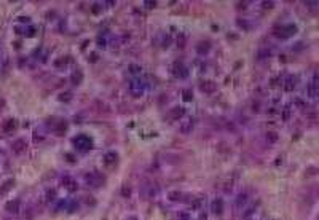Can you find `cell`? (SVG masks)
Returning a JSON list of instances; mask_svg holds the SVG:
<instances>
[{
  "instance_id": "9",
  "label": "cell",
  "mask_w": 319,
  "mask_h": 220,
  "mask_svg": "<svg viewBox=\"0 0 319 220\" xmlns=\"http://www.w3.org/2000/svg\"><path fill=\"white\" fill-rule=\"evenodd\" d=\"M319 93V86H318V75L313 77V80L310 82V85H308V94H310V97H316Z\"/></svg>"
},
{
  "instance_id": "30",
  "label": "cell",
  "mask_w": 319,
  "mask_h": 220,
  "mask_svg": "<svg viewBox=\"0 0 319 220\" xmlns=\"http://www.w3.org/2000/svg\"><path fill=\"white\" fill-rule=\"evenodd\" d=\"M131 195V188L128 187V185H125L123 188H121V196H125V198H128V196Z\"/></svg>"
},
{
  "instance_id": "37",
  "label": "cell",
  "mask_w": 319,
  "mask_h": 220,
  "mask_svg": "<svg viewBox=\"0 0 319 220\" xmlns=\"http://www.w3.org/2000/svg\"><path fill=\"white\" fill-rule=\"evenodd\" d=\"M66 156H67V160H69V161H73V158H72V155H70V153L66 155Z\"/></svg>"
},
{
  "instance_id": "4",
  "label": "cell",
  "mask_w": 319,
  "mask_h": 220,
  "mask_svg": "<svg viewBox=\"0 0 319 220\" xmlns=\"http://www.w3.org/2000/svg\"><path fill=\"white\" fill-rule=\"evenodd\" d=\"M295 32H297V26H295V24H289V26L281 27V30H274V35H276L278 38H289V37L294 35Z\"/></svg>"
},
{
  "instance_id": "23",
  "label": "cell",
  "mask_w": 319,
  "mask_h": 220,
  "mask_svg": "<svg viewBox=\"0 0 319 220\" xmlns=\"http://www.w3.org/2000/svg\"><path fill=\"white\" fill-rule=\"evenodd\" d=\"M190 206H192V209H195V211L201 209V206H203V198H195V199H192Z\"/></svg>"
},
{
  "instance_id": "24",
  "label": "cell",
  "mask_w": 319,
  "mask_h": 220,
  "mask_svg": "<svg viewBox=\"0 0 319 220\" xmlns=\"http://www.w3.org/2000/svg\"><path fill=\"white\" fill-rule=\"evenodd\" d=\"M267 140H268V144H276V142H278V134L273 133V131H268Z\"/></svg>"
},
{
  "instance_id": "33",
  "label": "cell",
  "mask_w": 319,
  "mask_h": 220,
  "mask_svg": "<svg viewBox=\"0 0 319 220\" xmlns=\"http://www.w3.org/2000/svg\"><path fill=\"white\" fill-rule=\"evenodd\" d=\"M177 45H179V46H184V45H185V35H179Z\"/></svg>"
},
{
  "instance_id": "17",
  "label": "cell",
  "mask_w": 319,
  "mask_h": 220,
  "mask_svg": "<svg viewBox=\"0 0 319 220\" xmlns=\"http://www.w3.org/2000/svg\"><path fill=\"white\" fill-rule=\"evenodd\" d=\"M13 187H15V179H8V180L0 187V196H3L6 191L10 190V188H13Z\"/></svg>"
},
{
  "instance_id": "10",
  "label": "cell",
  "mask_w": 319,
  "mask_h": 220,
  "mask_svg": "<svg viewBox=\"0 0 319 220\" xmlns=\"http://www.w3.org/2000/svg\"><path fill=\"white\" fill-rule=\"evenodd\" d=\"M185 115V109L182 105H177V107H172L171 112H169V118L171 120H179Z\"/></svg>"
},
{
  "instance_id": "2",
  "label": "cell",
  "mask_w": 319,
  "mask_h": 220,
  "mask_svg": "<svg viewBox=\"0 0 319 220\" xmlns=\"http://www.w3.org/2000/svg\"><path fill=\"white\" fill-rule=\"evenodd\" d=\"M73 145H75L77 150L80 152H88L91 147H93V140H91V137L85 136V134H78L77 137H73Z\"/></svg>"
},
{
  "instance_id": "15",
  "label": "cell",
  "mask_w": 319,
  "mask_h": 220,
  "mask_svg": "<svg viewBox=\"0 0 319 220\" xmlns=\"http://www.w3.org/2000/svg\"><path fill=\"white\" fill-rule=\"evenodd\" d=\"M209 50H211V42H201L198 46H196V51H198V54H206Z\"/></svg>"
},
{
  "instance_id": "12",
  "label": "cell",
  "mask_w": 319,
  "mask_h": 220,
  "mask_svg": "<svg viewBox=\"0 0 319 220\" xmlns=\"http://www.w3.org/2000/svg\"><path fill=\"white\" fill-rule=\"evenodd\" d=\"M18 128V121L15 120V118H10V120H6L5 121V124H3V131H5L6 134H10V133H13V131Z\"/></svg>"
},
{
  "instance_id": "11",
  "label": "cell",
  "mask_w": 319,
  "mask_h": 220,
  "mask_svg": "<svg viewBox=\"0 0 319 220\" xmlns=\"http://www.w3.org/2000/svg\"><path fill=\"white\" fill-rule=\"evenodd\" d=\"M211 211H212L215 215H220V214H222V212H223V199H222V198L214 199L212 204H211Z\"/></svg>"
},
{
  "instance_id": "1",
  "label": "cell",
  "mask_w": 319,
  "mask_h": 220,
  "mask_svg": "<svg viewBox=\"0 0 319 220\" xmlns=\"http://www.w3.org/2000/svg\"><path fill=\"white\" fill-rule=\"evenodd\" d=\"M145 89H147V85H145V82L142 78L134 77V78L129 80V93L133 94L134 97H141L142 94L145 93Z\"/></svg>"
},
{
  "instance_id": "27",
  "label": "cell",
  "mask_w": 319,
  "mask_h": 220,
  "mask_svg": "<svg viewBox=\"0 0 319 220\" xmlns=\"http://www.w3.org/2000/svg\"><path fill=\"white\" fill-rule=\"evenodd\" d=\"M182 97H184L185 102H188V101H192V99H193V93H192L190 89H185L184 93H182Z\"/></svg>"
},
{
  "instance_id": "38",
  "label": "cell",
  "mask_w": 319,
  "mask_h": 220,
  "mask_svg": "<svg viewBox=\"0 0 319 220\" xmlns=\"http://www.w3.org/2000/svg\"><path fill=\"white\" fill-rule=\"evenodd\" d=\"M246 220H255V219H246Z\"/></svg>"
},
{
  "instance_id": "29",
  "label": "cell",
  "mask_w": 319,
  "mask_h": 220,
  "mask_svg": "<svg viewBox=\"0 0 319 220\" xmlns=\"http://www.w3.org/2000/svg\"><path fill=\"white\" fill-rule=\"evenodd\" d=\"M72 99V94L67 91V93H64V94H59V101H66V102H69V101Z\"/></svg>"
},
{
  "instance_id": "22",
  "label": "cell",
  "mask_w": 319,
  "mask_h": 220,
  "mask_svg": "<svg viewBox=\"0 0 319 220\" xmlns=\"http://www.w3.org/2000/svg\"><path fill=\"white\" fill-rule=\"evenodd\" d=\"M81 78H83V72L81 70H75L72 75V83L73 85H80L81 83Z\"/></svg>"
},
{
  "instance_id": "34",
  "label": "cell",
  "mask_w": 319,
  "mask_h": 220,
  "mask_svg": "<svg viewBox=\"0 0 319 220\" xmlns=\"http://www.w3.org/2000/svg\"><path fill=\"white\" fill-rule=\"evenodd\" d=\"M69 207H70V209H69V212H73L75 209H78V203H70Z\"/></svg>"
},
{
  "instance_id": "6",
  "label": "cell",
  "mask_w": 319,
  "mask_h": 220,
  "mask_svg": "<svg viewBox=\"0 0 319 220\" xmlns=\"http://www.w3.org/2000/svg\"><path fill=\"white\" fill-rule=\"evenodd\" d=\"M27 148V142L24 140V139H16L15 142L11 144V150L15 155H22L26 152Z\"/></svg>"
},
{
  "instance_id": "14",
  "label": "cell",
  "mask_w": 319,
  "mask_h": 220,
  "mask_svg": "<svg viewBox=\"0 0 319 220\" xmlns=\"http://www.w3.org/2000/svg\"><path fill=\"white\" fill-rule=\"evenodd\" d=\"M5 207H6V211H8V212L16 214V212L19 211V201H18V199H15V201H8L5 204Z\"/></svg>"
},
{
  "instance_id": "5",
  "label": "cell",
  "mask_w": 319,
  "mask_h": 220,
  "mask_svg": "<svg viewBox=\"0 0 319 220\" xmlns=\"http://www.w3.org/2000/svg\"><path fill=\"white\" fill-rule=\"evenodd\" d=\"M172 75L176 78H185L188 75V69L182 62H174V66H172Z\"/></svg>"
},
{
  "instance_id": "3",
  "label": "cell",
  "mask_w": 319,
  "mask_h": 220,
  "mask_svg": "<svg viewBox=\"0 0 319 220\" xmlns=\"http://www.w3.org/2000/svg\"><path fill=\"white\" fill-rule=\"evenodd\" d=\"M85 180H86V184L91 185V187H99V185L104 184V177L96 171L90 172V174H85Z\"/></svg>"
},
{
  "instance_id": "32",
  "label": "cell",
  "mask_w": 319,
  "mask_h": 220,
  "mask_svg": "<svg viewBox=\"0 0 319 220\" xmlns=\"http://www.w3.org/2000/svg\"><path fill=\"white\" fill-rule=\"evenodd\" d=\"M67 61H69V57H66V59H64V57H61L59 61H56V64H54V66H56L57 69H61V66H62V64L66 66V62H67Z\"/></svg>"
},
{
  "instance_id": "21",
  "label": "cell",
  "mask_w": 319,
  "mask_h": 220,
  "mask_svg": "<svg viewBox=\"0 0 319 220\" xmlns=\"http://www.w3.org/2000/svg\"><path fill=\"white\" fill-rule=\"evenodd\" d=\"M193 129V120H188L187 123H184L180 126V133L182 134H187V133H190V131Z\"/></svg>"
},
{
  "instance_id": "18",
  "label": "cell",
  "mask_w": 319,
  "mask_h": 220,
  "mask_svg": "<svg viewBox=\"0 0 319 220\" xmlns=\"http://www.w3.org/2000/svg\"><path fill=\"white\" fill-rule=\"evenodd\" d=\"M257 211V204L254 203V204H250V206H247V209H244V212H243V219L246 220V219H250V215L254 214V212Z\"/></svg>"
},
{
  "instance_id": "19",
  "label": "cell",
  "mask_w": 319,
  "mask_h": 220,
  "mask_svg": "<svg viewBox=\"0 0 319 220\" xmlns=\"http://www.w3.org/2000/svg\"><path fill=\"white\" fill-rule=\"evenodd\" d=\"M247 199H249V196H247L246 193L238 195V198H236V207H244V206L247 204Z\"/></svg>"
},
{
  "instance_id": "36",
  "label": "cell",
  "mask_w": 319,
  "mask_h": 220,
  "mask_svg": "<svg viewBox=\"0 0 319 220\" xmlns=\"http://www.w3.org/2000/svg\"><path fill=\"white\" fill-rule=\"evenodd\" d=\"M273 6V2H263V8H271Z\"/></svg>"
},
{
  "instance_id": "20",
  "label": "cell",
  "mask_w": 319,
  "mask_h": 220,
  "mask_svg": "<svg viewBox=\"0 0 319 220\" xmlns=\"http://www.w3.org/2000/svg\"><path fill=\"white\" fill-rule=\"evenodd\" d=\"M54 131H56L57 136H62V134H66V131H67V123H66V121H59V123L56 124V128H54Z\"/></svg>"
},
{
  "instance_id": "8",
  "label": "cell",
  "mask_w": 319,
  "mask_h": 220,
  "mask_svg": "<svg viewBox=\"0 0 319 220\" xmlns=\"http://www.w3.org/2000/svg\"><path fill=\"white\" fill-rule=\"evenodd\" d=\"M199 89H201L204 94H212V93H215L217 85L214 83L212 80H204V82L199 83Z\"/></svg>"
},
{
  "instance_id": "16",
  "label": "cell",
  "mask_w": 319,
  "mask_h": 220,
  "mask_svg": "<svg viewBox=\"0 0 319 220\" xmlns=\"http://www.w3.org/2000/svg\"><path fill=\"white\" fill-rule=\"evenodd\" d=\"M117 163V153H113V152H108V153L104 156V164L106 166H112Z\"/></svg>"
},
{
  "instance_id": "25",
  "label": "cell",
  "mask_w": 319,
  "mask_h": 220,
  "mask_svg": "<svg viewBox=\"0 0 319 220\" xmlns=\"http://www.w3.org/2000/svg\"><path fill=\"white\" fill-rule=\"evenodd\" d=\"M168 198L171 199V201H179V199H182V193L180 191H171Z\"/></svg>"
},
{
  "instance_id": "13",
  "label": "cell",
  "mask_w": 319,
  "mask_h": 220,
  "mask_svg": "<svg viewBox=\"0 0 319 220\" xmlns=\"http://www.w3.org/2000/svg\"><path fill=\"white\" fill-rule=\"evenodd\" d=\"M295 85H297V77H287L286 80H284V91H287V93H290V91L295 88Z\"/></svg>"
},
{
  "instance_id": "31",
  "label": "cell",
  "mask_w": 319,
  "mask_h": 220,
  "mask_svg": "<svg viewBox=\"0 0 319 220\" xmlns=\"http://www.w3.org/2000/svg\"><path fill=\"white\" fill-rule=\"evenodd\" d=\"M56 198V190H48L46 191V199L48 201H51V199H54Z\"/></svg>"
},
{
  "instance_id": "28",
  "label": "cell",
  "mask_w": 319,
  "mask_h": 220,
  "mask_svg": "<svg viewBox=\"0 0 319 220\" xmlns=\"http://www.w3.org/2000/svg\"><path fill=\"white\" fill-rule=\"evenodd\" d=\"M290 118V105H286L283 109V120H289Z\"/></svg>"
},
{
  "instance_id": "7",
  "label": "cell",
  "mask_w": 319,
  "mask_h": 220,
  "mask_svg": "<svg viewBox=\"0 0 319 220\" xmlns=\"http://www.w3.org/2000/svg\"><path fill=\"white\" fill-rule=\"evenodd\" d=\"M61 185H62L64 188H67L70 193L77 191V188H78V184H77V180L73 177H69V175H66V177H62V180H61Z\"/></svg>"
},
{
  "instance_id": "35",
  "label": "cell",
  "mask_w": 319,
  "mask_h": 220,
  "mask_svg": "<svg viewBox=\"0 0 319 220\" xmlns=\"http://www.w3.org/2000/svg\"><path fill=\"white\" fill-rule=\"evenodd\" d=\"M155 5H157V2H145V6H147V8H153Z\"/></svg>"
},
{
  "instance_id": "26",
  "label": "cell",
  "mask_w": 319,
  "mask_h": 220,
  "mask_svg": "<svg viewBox=\"0 0 319 220\" xmlns=\"http://www.w3.org/2000/svg\"><path fill=\"white\" fill-rule=\"evenodd\" d=\"M129 72H131V73H136V75H137V73H141V72H142V67L139 66V64H131V66H129Z\"/></svg>"
}]
</instances>
